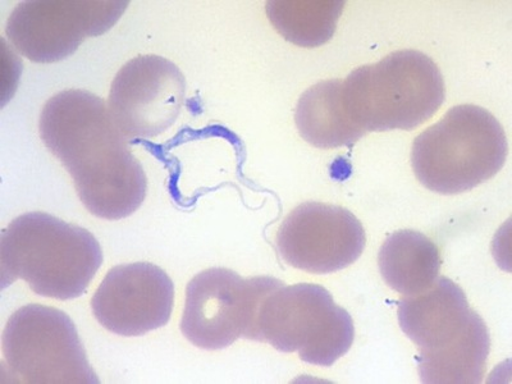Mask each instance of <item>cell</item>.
<instances>
[{
	"instance_id": "6da1fadb",
	"label": "cell",
	"mask_w": 512,
	"mask_h": 384,
	"mask_svg": "<svg viewBox=\"0 0 512 384\" xmlns=\"http://www.w3.org/2000/svg\"><path fill=\"white\" fill-rule=\"evenodd\" d=\"M39 131L93 216L120 221L143 205L148 192L144 168L98 95L75 89L52 96L41 111Z\"/></svg>"
},
{
	"instance_id": "7a4b0ae2",
	"label": "cell",
	"mask_w": 512,
	"mask_h": 384,
	"mask_svg": "<svg viewBox=\"0 0 512 384\" xmlns=\"http://www.w3.org/2000/svg\"><path fill=\"white\" fill-rule=\"evenodd\" d=\"M4 286L24 280L36 295L77 299L103 264L99 241L86 228L48 213L22 214L0 236Z\"/></svg>"
},
{
	"instance_id": "3957f363",
	"label": "cell",
	"mask_w": 512,
	"mask_h": 384,
	"mask_svg": "<svg viewBox=\"0 0 512 384\" xmlns=\"http://www.w3.org/2000/svg\"><path fill=\"white\" fill-rule=\"evenodd\" d=\"M445 99L440 68L418 50L391 53L342 81L347 116L364 132L413 130L432 118Z\"/></svg>"
},
{
	"instance_id": "277c9868",
	"label": "cell",
	"mask_w": 512,
	"mask_h": 384,
	"mask_svg": "<svg viewBox=\"0 0 512 384\" xmlns=\"http://www.w3.org/2000/svg\"><path fill=\"white\" fill-rule=\"evenodd\" d=\"M509 143L504 127L478 105H456L416 137L411 163L428 190L457 195L495 177L505 166Z\"/></svg>"
},
{
	"instance_id": "5b68a950",
	"label": "cell",
	"mask_w": 512,
	"mask_h": 384,
	"mask_svg": "<svg viewBox=\"0 0 512 384\" xmlns=\"http://www.w3.org/2000/svg\"><path fill=\"white\" fill-rule=\"evenodd\" d=\"M347 310L314 283L277 287L264 297L256 317V341L281 352H299L304 363L332 367L354 344Z\"/></svg>"
},
{
	"instance_id": "8992f818",
	"label": "cell",
	"mask_w": 512,
	"mask_h": 384,
	"mask_svg": "<svg viewBox=\"0 0 512 384\" xmlns=\"http://www.w3.org/2000/svg\"><path fill=\"white\" fill-rule=\"evenodd\" d=\"M3 364L11 382L99 384L70 315L49 306H22L2 337Z\"/></svg>"
},
{
	"instance_id": "52a82bcc",
	"label": "cell",
	"mask_w": 512,
	"mask_h": 384,
	"mask_svg": "<svg viewBox=\"0 0 512 384\" xmlns=\"http://www.w3.org/2000/svg\"><path fill=\"white\" fill-rule=\"evenodd\" d=\"M285 285L273 277L242 278L226 268L196 274L186 288L181 332L199 349L216 351L233 342L256 341V317L269 292Z\"/></svg>"
},
{
	"instance_id": "ba28073f",
	"label": "cell",
	"mask_w": 512,
	"mask_h": 384,
	"mask_svg": "<svg viewBox=\"0 0 512 384\" xmlns=\"http://www.w3.org/2000/svg\"><path fill=\"white\" fill-rule=\"evenodd\" d=\"M128 4L121 0H27L18 3L8 17L6 35L31 62H61L86 39L111 30Z\"/></svg>"
},
{
	"instance_id": "9c48e42d",
	"label": "cell",
	"mask_w": 512,
	"mask_h": 384,
	"mask_svg": "<svg viewBox=\"0 0 512 384\" xmlns=\"http://www.w3.org/2000/svg\"><path fill=\"white\" fill-rule=\"evenodd\" d=\"M186 80L167 58L139 56L118 71L108 108L127 140L153 139L175 125L185 103Z\"/></svg>"
},
{
	"instance_id": "30bf717a",
	"label": "cell",
	"mask_w": 512,
	"mask_h": 384,
	"mask_svg": "<svg viewBox=\"0 0 512 384\" xmlns=\"http://www.w3.org/2000/svg\"><path fill=\"white\" fill-rule=\"evenodd\" d=\"M365 242L363 224L350 210L317 201L292 210L277 232L283 262L313 274L350 267L363 254Z\"/></svg>"
},
{
	"instance_id": "8fae6325",
	"label": "cell",
	"mask_w": 512,
	"mask_h": 384,
	"mask_svg": "<svg viewBox=\"0 0 512 384\" xmlns=\"http://www.w3.org/2000/svg\"><path fill=\"white\" fill-rule=\"evenodd\" d=\"M175 303V285L152 263L117 265L91 299L96 320L107 331L140 337L167 326Z\"/></svg>"
},
{
	"instance_id": "7c38bea8",
	"label": "cell",
	"mask_w": 512,
	"mask_h": 384,
	"mask_svg": "<svg viewBox=\"0 0 512 384\" xmlns=\"http://www.w3.org/2000/svg\"><path fill=\"white\" fill-rule=\"evenodd\" d=\"M483 322L470 309L465 292L447 277H438L424 294L405 296L399 301L400 327L418 346L419 356L460 344Z\"/></svg>"
},
{
	"instance_id": "4fadbf2b",
	"label": "cell",
	"mask_w": 512,
	"mask_h": 384,
	"mask_svg": "<svg viewBox=\"0 0 512 384\" xmlns=\"http://www.w3.org/2000/svg\"><path fill=\"white\" fill-rule=\"evenodd\" d=\"M379 271L388 286L404 296L424 294L440 277V249L418 231L401 230L384 241L378 254Z\"/></svg>"
},
{
	"instance_id": "5bb4252c",
	"label": "cell",
	"mask_w": 512,
	"mask_h": 384,
	"mask_svg": "<svg viewBox=\"0 0 512 384\" xmlns=\"http://www.w3.org/2000/svg\"><path fill=\"white\" fill-rule=\"evenodd\" d=\"M301 137L319 149L351 146L367 132L351 122L342 104V81L319 82L304 91L295 111Z\"/></svg>"
},
{
	"instance_id": "9a60e30c",
	"label": "cell",
	"mask_w": 512,
	"mask_h": 384,
	"mask_svg": "<svg viewBox=\"0 0 512 384\" xmlns=\"http://www.w3.org/2000/svg\"><path fill=\"white\" fill-rule=\"evenodd\" d=\"M345 2L328 0H272L265 12L276 30L290 43L317 48L335 35Z\"/></svg>"
},
{
	"instance_id": "2e32d148",
	"label": "cell",
	"mask_w": 512,
	"mask_h": 384,
	"mask_svg": "<svg viewBox=\"0 0 512 384\" xmlns=\"http://www.w3.org/2000/svg\"><path fill=\"white\" fill-rule=\"evenodd\" d=\"M491 336L480 324L459 345L428 356H418L420 381L431 384H478L486 373Z\"/></svg>"
}]
</instances>
